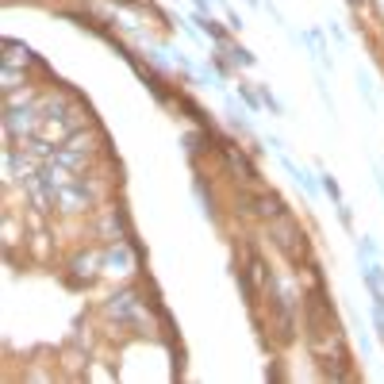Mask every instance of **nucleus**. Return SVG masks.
Listing matches in <instances>:
<instances>
[{
  "mask_svg": "<svg viewBox=\"0 0 384 384\" xmlns=\"http://www.w3.org/2000/svg\"><path fill=\"white\" fill-rule=\"evenodd\" d=\"M304 326H307V346H312L323 362L331 357V350H334V354H342L338 323H334V312H331V304L323 300L319 289L304 300Z\"/></svg>",
  "mask_w": 384,
  "mask_h": 384,
  "instance_id": "f257e3e1",
  "label": "nucleus"
},
{
  "mask_svg": "<svg viewBox=\"0 0 384 384\" xmlns=\"http://www.w3.org/2000/svg\"><path fill=\"white\" fill-rule=\"evenodd\" d=\"M104 315H108L116 326H127V331H150V307L143 304L135 289H124V292H112L104 300Z\"/></svg>",
  "mask_w": 384,
  "mask_h": 384,
  "instance_id": "f03ea898",
  "label": "nucleus"
},
{
  "mask_svg": "<svg viewBox=\"0 0 384 384\" xmlns=\"http://www.w3.org/2000/svg\"><path fill=\"white\" fill-rule=\"evenodd\" d=\"M269 239H273V246L281 250L292 265L307 261V234L300 231V223L289 216V211H284V216H277V219H269Z\"/></svg>",
  "mask_w": 384,
  "mask_h": 384,
  "instance_id": "7ed1b4c3",
  "label": "nucleus"
},
{
  "mask_svg": "<svg viewBox=\"0 0 384 384\" xmlns=\"http://www.w3.org/2000/svg\"><path fill=\"white\" fill-rule=\"evenodd\" d=\"M239 204H242V211H250V216H258V219H277V216H284V200L277 192H265V189H258V192H246L242 189L239 192Z\"/></svg>",
  "mask_w": 384,
  "mask_h": 384,
  "instance_id": "20e7f679",
  "label": "nucleus"
},
{
  "mask_svg": "<svg viewBox=\"0 0 384 384\" xmlns=\"http://www.w3.org/2000/svg\"><path fill=\"white\" fill-rule=\"evenodd\" d=\"M104 273V250H85L69 261V284L81 289V284H93L96 277Z\"/></svg>",
  "mask_w": 384,
  "mask_h": 384,
  "instance_id": "39448f33",
  "label": "nucleus"
},
{
  "mask_svg": "<svg viewBox=\"0 0 384 384\" xmlns=\"http://www.w3.org/2000/svg\"><path fill=\"white\" fill-rule=\"evenodd\" d=\"M135 269V254H131V242H108L104 246V273H131Z\"/></svg>",
  "mask_w": 384,
  "mask_h": 384,
  "instance_id": "423d86ee",
  "label": "nucleus"
},
{
  "mask_svg": "<svg viewBox=\"0 0 384 384\" xmlns=\"http://www.w3.org/2000/svg\"><path fill=\"white\" fill-rule=\"evenodd\" d=\"M219 150H223V158H227V166L234 169V173L242 177L246 185H258V169L250 166V158L239 150V146H231V143H219Z\"/></svg>",
  "mask_w": 384,
  "mask_h": 384,
  "instance_id": "0eeeda50",
  "label": "nucleus"
},
{
  "mask_svg": "<svg viewBox=\"0 0 384 384\" xmlns=\"http://www.w3.org/2000/svg\"><path fill=\"white\" fill-rule=\"evenodd\" d=\"M277 158H281V166H284V169H289V177H292V181H296V185H304V189H307V196H315V189H319V185H315V177L307 173V169L300 166V161L292 158L289 150H281Z\"/></svg>",
  "mask_w": 384,
  "mask_h": 384,
  "instance_id": "6e6552de",
  "label": "nucleus"
},
{
  "mask_svg": "<svg viewBox=\"0 0 384 384\" xmlns=\"http://www.w3.org/2000/svg\"><path fill=\"white\" fill-rule=\"evenodd\" d=\"M104 234H108V242L131 239V234H127V216H124V208H108V211H104Z\"/></svg>",
  "mask_w": 384,
  "mask_h": 384,
  "instance_id": "1a4fd4ad",
  "label": "nucleus"
},
{
  "mask_svg": "<svg viewBox=\"0 0 384 384\" xmlns=\"http://www.w3.org/2000/svg\"><path fill=\"white\" fill-rule=\"evenodd\" d=\"M4 65H35V54L15 39H4Z\"/></svg>",
  "mask_w": 384,
  "mask_h": 384,
  "instance_id": "9d476101",
  "label": "nucleus"
},
{
  "mask_svg": "<svg viewBox=\"0 0 384 384\" xmlns=\"http://www.w3.org/2000/svg\"><path fill=\"white\" fill-rule=\"evenodd\" d=\"M354 81H357V93H362L365 96V104H369V108H377V85H373V73L369 69H365V65H357V69H354Z\"/></svg>",
  "mask_w": 384,
  "mask_h": 384,
  "instance_id": "9b49d317",
  "label": "nucleus"
},
{
  "mask_svg": "<svg viewBox=\"0 0 384 384\" xmlns=\"http://www.w3.org/2000/svg\"><path fill=\"white\" fill-rule=\"evenodd\" d=\"M192 20H196V23H200V31H204V35H208V39H211V43H216V46H223V43H231V39H227V31H223V27H219V23H216V20H211V15H208V12H196V15H192Z\"/></svg>",
  "mask_w": 384,
  "mask_h": 384,
  "instance_id": "f8f14e48",
  "label": "nucleus"
},
{
  "mask_svg": "<svg viewBox=\"0 0 384 384\" xmlns=\"http://www.w3.org/2000/svg\"><path fill=\"white\" fill-rule=\"evenodd\" d=\"M223 108H227V124H231L234 131H242V135H250V119H246V112H242L239 104L231 100V96L223 100Z\"/></svg>",
  "mask_w": 384,
  "mask_h": 384,
  "instance_id": "ddd939ff",
  "label": "nucleus"
},
{
  "mask_svg": "<svg viewBox=\"0 0 384 384\" xmlns=\"http://www.w3.org/2000/svg\"><path fill=\"white\" fill-rule=\"evenodd\" d=\"M223 54H227V62H231V65H242V69H250V65L258 62L246 46H234V43H223Z\"/></svg>",
  "mask_w": 384,
  "mask_h": 384,
  "instance_id": "4468645a",
  "label": "nucleus"
},
{
  "mask_svg": "<svg viewBox=\"0 0 384 384\" xmlns=\"http://www.w3.org/2000/svg\"><path fill=\"white\" fill-rule=\"evenodd\" d=\"M192 192H196V200H200V211H204V216L216 219V204H211V192L204 189V177H196V181H192Z\"/></svg>",
  "mask_w": 384,
  "mask_h": 384,
  "instance_id": "2eb2a0df",
  "label": "nucleus"
},
{
  "mask_svg": "<svg viewBox=\"0 0 384 384\" xmlns=\"http://www.w3.org/2000/svg\"><path fill=\"white\" fill-rule=\"evenodd\" d=\"M319 189H323L326 196H331V200H334V204H342V189H338V181H334V177H331V173H323V181H319Z\"/></svg>",
  "mask_w": 384,
  "mask_h": 384,
  "instance_id": "dca6fc26",
  "label": "nucleus"
},
{
  "mask_svg": "<svg viewBox=\"0 0 384 384\" xmlns=\"http://www.w3.org/2000/svg\"><path fill=\"white\" fill-rule=\"evenodd\" d=\"M258 96H261V104H265V108H269V112H273V116H281V112H284V108H281V104H277V96H273V93H269V85H258Z\"/></svg>",
  "mask_w": 384,
  "mask_h": 384,
  "instance_id": "f3484780",
  "label": "nucleus"
},
{
  "mask_svg": "<svg viewBox=\"0 0 384 384\" xmlns=\"http://www.w3.org/2000/svg\"><path fill=\"white\" fill-rule=\"evenodd\" d=\"M373 326H377V338L384 342V304H373Z\"/></svg>",
  "mask_w": 384,
  "mask_h": 384,
  "instance_id": "a211bd4d",
  "label": "nucleus"
},
{
  "mask_svg": "<svg viewBox=\"0 0 384 384\" xmlns=\"http://www.w3.org/2000/svg\"><path fill=\"white\" fill-rule=\"evenodd\" d=\"M334 208H338V219H342V227H350L354 223V216H350V204L342 200V204H334Z\"/></svg>",
  "mask_w": 384,
  "mask_h": 384,
  "instance_id": "6ab92c4d",
  "label": "nucleus"
},
{
  "mask_svg": "<svg viewBox=\"0 0 384 384\" xmlns=\"http://www.w3.org/2000/svg\"><path fill=\"white\" fill-rule=\"evenodd\" d=\"M373 169H377V189H380V200H384V161H373Z\"/></svg>",
  "mask_w": 384,
  "mask_h": 384,
  "instance_id": "aec40b11",
  "label": "nucleus"
},
{
  "mask_svg": "<svg viewBox=\"0 0 384 384\" xmlns=\"http://www.w3.org/2000/svg\"><path fill=\"white\" fill-rule=\"evenodd\" d=\"M373 4H377V15H380V20H384V0H373Z\"/></svg>",
  "mask_w": 384,
  "mask_h": 384,
  "instance_id": "412c9836",
  "label": "nucleus"
},
{
  "mask_svg": "<svg viewBox=\"0 0 384 384\" xmlns=\"http://www.w3.org/2000/svg\"><path fill=\"white\" fill-rule=\"evenodd\" d=\"M119 4H138V0H119Z\"/></svg>",
  "mask_w": 384,
  "mask_h": 384,
  "instance_id": "4be33fe9",
  "label": "nucleus"
}]
</instances>
